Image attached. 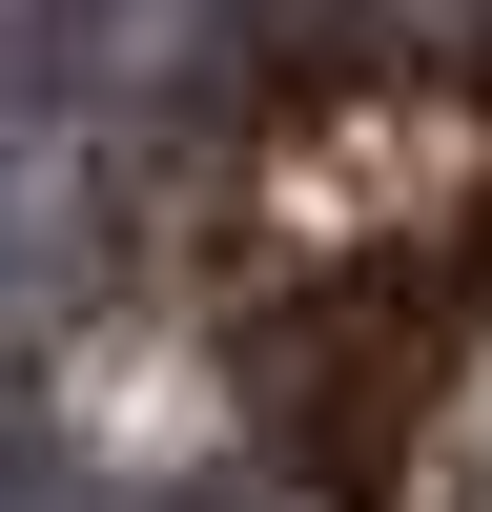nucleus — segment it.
<instances>
[{
  "label": "nucleus",
  "mask_w": 492,
  "mask_h": 512,
  "mask_svg": "<svg viewBox=\"0 0 492 512\" xmlns=\"http://www.w3.org/2000/svg\"><path fill=\"white\" fill-rule=\"evenodd\" d=\"M0 512H103V492H82V472H41V451L0 431Z\"/></svg>",
  "instance_id": "1"
}]
</instances>
